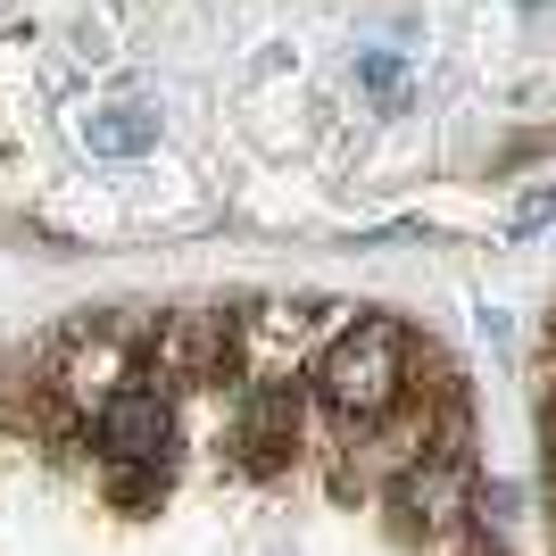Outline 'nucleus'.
<instances>
[{"label": "nucleus", "mask_w": 556, "mask_h": 556, "mask_svg": "<svg viewBox=\"0 0 556 556\" xmlns=\"http://www.w3.org/2000/svg\"><path fill=\"white\" fill-rule=\"evenodd\" d=\"M357 75H366V84H374L382 100L399 92V59H382V50H374V59H357Z\"/></svg>", "instance_id": "7ed1b4c3"}, {"label": "nucleus", "mask_w": 556, "mask_h": 556, "mask_svg": "<svg viewBox=\"0 0 556 556\" xmlns=\"http://www.w3.org/2000/svg\"><path fill=\"white\" fill-rule=\"evenodd\" d=\"M432 366L382 307H75L0 366V556H300L291 490Z\"/></svg>", "instance_id": "f257e3e1"}, {"label": "nucleus", "mask_w": 556, "mask_h": 556, "mask_svg": "<svg viewBox=\"0 0 556 556\" xmlns=\"http://www.w3.org/2000/svg\"><path fill=\"white\" fill-rule=\"evenodd\" d=\"M84 141H92V150H109V159H125V150H141V141H150V125H141L134 109H116V116H100V125H84Z\"/></svg>", "instance_id": "f03ea898"}]
</instances>
